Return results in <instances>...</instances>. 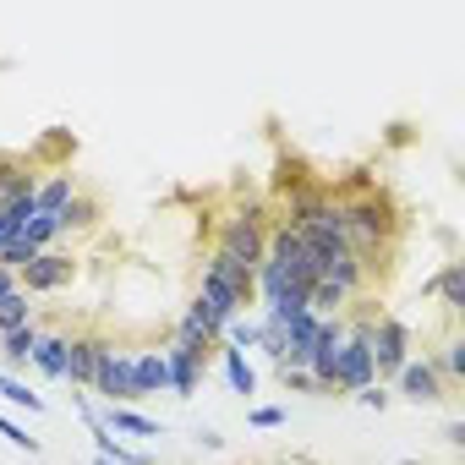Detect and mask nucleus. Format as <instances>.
Wrapping results in <instances>:
<instances>
[{"label": "nucleus", "instance_id": "423d86ee", "mask_svg": "<svg viewBox=\"0 0 465 465\" xmlns=\"http://www.w3.org/2000/svg\"><path fill=\"white\" fill-rule=\"evenodd\" d=\"M72 280H77V258H66V252H39V258L17 274L23 296H55V291H66Z\"/></svg>", "mask_w": 465, "mask_h": 465}, {"label": "nucleus", "instance_id": "6ab92c4d", "mask_svg": "<svg viewBox=\"0 0 465 465\" xmlns=\"http://www.w3.org/2000/svg\"><path fill=\"white\" fill-rule=\"evenodd\" d=\"M427 361H432V372L443 378V389H460V383H465V345H460V340H449V345H443L438 356H427Z\"/></svg>", "mask_w": 465, "mask_h": 465}, {"label": "nucleus", "instance_id": "dca6fc26", "mask_svg": "<svg viewBox=\"0 0 465 465\" xmlns=\"http://www.w3.org/2000/svg\"><path fill=\"white\" fill-rule=\"evenodd\" d=\"M219 367H224V378H230V389L236 394H258V372H252V361H247V351H230L224 340H219Z\"/></svg>", "mask_w": 465, "mask_h": 465}, {"label": "nucleus", "instance_id": "a878e982", "mask_svg": "<svg viewBox=\"0 0 465 465\" xmlns=\"http://www.w3.org/2000/svg\"><path fill=\"white\" fill-rule=\"evenodd\" d=\"M247 421H252L258 432H274V427H285V405H252Z\"/></svg>", "mask_w": 465, "mask_h": 465}, {"label": "nucleus", "instance_id": "f8f14e48", "mask_svg": "<svg viewBox=\"0 0 465 465\" xmlns=\"http://www.w3.org/2000/svg\"><path fill=\"white\" fill-rule=\"evenodd\" d=\"M99 427L104 432H132V438H164V427L153 416H143L137 405H104L99 411Z\"/></svg>", "mask_w": 465, "mask_h": 465}, {"label": "nucleus", "instance_id": "cd10ccee", "mask_svg": "<svg viewBox=\"0 0 465 465\" xmlns=\"http://www.w3.org/2000/svg\"><path fill=\"white\" fill-rule=\"evenodd\" d=\"M443 443H449V449H465V421H460V416L443 421Z\"/></svg>", "mask_w": 465, "mask_h": 465}, {"label": "nucleus", "instance_id": "2eb2a0df", "mask_svg": "<svg viewBox=\"0 0 465 465\" xmlns=\"http://www.w3.org/2000/svg\"><path fill=\"white\" fill-rule=\"evenodd\" d=\"M132 378H137V394H159L170 389V372H164V351H132Z\"/></svg>", "mask_w": 465, "mask_h": 465}, {"label": "nucleus", "instance_id": "0eeeda50", "mask_svg": "<svg viewBox=\"0 0 465 465\" xmlns=\"http://www.w3.org/2000/svg\"><path fill=\"white\" fill-rule=\"evenodd\" d=\"M394 394H400V400H411V405H443L454 389H443V378L432 372V361H427V356H411V361L394 372Z\"/></svg>", "mask_w": 465, "mask_h": 465}, {"label": "nucleus", "instance_id": "7ed1b4c3", "mask_svg": "<svg viewBox=\"0 0 465 465\" xmlns=\"http://www.w3.org/2000/svg\"><path fill=\"white\" fill-rule=\"evenodd\" d=\"M263 247H269V208H263V203H247V208H236V213L219 224V247H213V252H224V258L258 269V263H263Z\"/></svg>", "mask_w": 465, "mask_h": 465}, {"label": "nucleus", "instance_id": "9b49d317", "mask_svg": "<svg viewBox=\"0 0 465 465\" xmlns=\"http://www.w3.org/2000/svg\"><path fill=\"white\" fill-rule=\"evenodd\" d=\"M34 192H39V175H34V164L23 153L0 159V208H12L17 197H34Z\"/></svg>", "mask_w": 465, "mask_h": 465}, {"label": "nucleus", "instance_id": "6e6552de", "mask_svg": "<svg viewBox=\"0 0 465 465\" xmlns=\"http://www.w3.org/2000/svg\"><path fill=\"white\" fill-rule=\"evenodd\" d=\"M99 351H104L99 334H66V383H72V389H94Z\"/></svg>", "mask_w": 465, "mask_h": 465}, {"label": "nucleus", "instance_id": "f257e3e1", "mask_svg": "<svg viewBox=\"0 0 465 465\" xmlns=\"http://www.w3.org/2000/svg\"><path fill=\"white\" fill-rule=\"evenodd\" d=\"M400 208L383 197V192H367V197H345L340 203V230H345V247L367 263V274H372V258H383L389 247H394V236H400Z\"/></svg>", "mask_w": 465, "mask_h": 465}, {"label": "nucleus", "instance_id": "393cba45", "mask_svg": "<svg viewBox=\"0 0 465 465\" xmlns=\"http://www.w3.org/2000/svg\"><path fill=\"white\" fill-rule=\"evenodd\" d=\"M0 438H6L12 449H28V454H39V438H28V427H17L6 411H0Z\"/></svg>", "mask_w": 465, "mask_h": 465}, {"label": "nucleus", "instance_id": "c756f323", "mask_svg": "<svg viewBox=\"0 0 465 465\" xmlns=\"http://www.w3.org/2000/svg\"><path fill=\"white\" fill-rule=\"evenodd\" d=\"M197 443H203V449H224V438H219L213 427H203V432H197Z\"/></svg>", "mask_w": 465, "mask_h": 465}, {"label": "nucleus", "instance_id": "aec40b11", "mask_svg": "<svg viewBox=\"0 0 465 465\" xmlns=\"http://www.w3.org/2000/svg\"><path fill=\"white\" fill-rule=\"evenodd\" d=\"M0 400L17 405V411H28V416H45V394H34L17 372H0Z\"/></svg>", "mask_w": 465, "mask_h": 465}, {"label": "nucleus", "instance_id": "b1692460", "mask_svg": "<svg viewBox=\"0 0 465 465\" xmlns=\"http://www.w3.org/2000/svg\"><path fill=\"white\" fill-rule=\"evenodd\" d=\"M274 378H280V389H285V394H323V389L312 383V372H307V367H274Z\"/></svg>", "mask_w": 465, "mask_h": 465}, {"label": "nucleus", "instance_id": "5701e85b", "mask_svg": "<svg viewBox=\"0 0 465 465\" xmlns=\"http://www.w3.org/2000/svg\"><path fill=\"white\" fill-rule=\"evenodd\" d=\"M219 340H224L230 351H258V318H247V312H242V318H230Z\"/></svg>", "mask_w": 465, "mask_h": 465}, {"label": "nucleus", "instance_id": "39448f33", "mask_svg": "<svg viewBox=\"0 0 465 465\" xmlns=\"http://www.w3.org/2000/svg\"><path fill=\"white\" fill-rule=\"evenodd\" d=\"M94 394H99L104 405H137V400H143V394H137V378H132V351H115V345L104 340L99 372H94Z\"/></svg>", "mask_w": 465, "mask_h": 465}, {"label": "nucleus", "instance_id": "f03ea898", "mask_svg": "<svg viewBox=\"0 0 465 465\" xmlns=\"http://www.w3.org/2000/svg\"><path fill=\"white\" fill-rule=\"evenodd\" d=\"M367 334H372V312L361 307V312H351V323H345V345H340V361H334V394H361V389L378 383Z\"/></svg>", "mask_w": 465, "mask_h": 465}, {"label": "nucleus", "instance_id": "7c9ffc66", "mask_svg": "<svg viewBox=\"0 0 465 465\" xmlns=\"http://www.w3.org/2000/svg\"><path fill=\"white\" fill-rule=\"evenodd\" d=\"M94 465H121V460H104V454H99V460H94Z\"/></svg>", "mask_w": 465, "mask_h": 465}, {"label": "nucleus", "instance_id": "412c9836", "mask_svg": "<svg viewBox=\"0 0 465 465\" xmlns=\"http://www.w3.org/2000/svg\"><path fill=\"white\" fill-rule=\"evenodd\" d=\"M94 224H99V203L77 192V197L61 208V236H72V230H94Z\"/></svg>", "mask_w": 465, "mask_h": 465}, {"label": "nucleus", "instance_id": "2f4dec72", "mask_svg": "<svg viewBox=\"0 0 465 465\" xmlns=\"http://www.w3.org/2000/svg\"><path fill=\"white\" fill-rule=\"evenodd\" d=\"M394 465H421V460H394Z\"/></svg>", "mask_w": 465, "mask_h": 465}, {"label": "nucleus", "instance_id": "bb28decb", "mask_svg": "<svg viewBox=\"0 0 465 465\" xmlns=\"http://www.w3.org/2000/svg\"><path fill=\"white\" fill-rule=\"evenodd\" d=\"M351 400L367 405V411H389V405H394V394H389L383 383H372V389H361V394H351Z\"/></svg>", "mask_w": 465, "mask_h": 465}, {"label": "nucleus", "instance_id": "4be33fe9", "mask_svg": "<svg viewBox=\"0 0 465 465\" xmlns=\"http://www.w3.org/2000/svg\"><path fill=\"white\" fill-rule=\"evenodd\" d=\"M28 323H34V302H28L23 291L0 302V334H17V329H28Z\"/></svg>", "mask_w": 465, "mask_h": 465}, {"label": "nucleus", "instance_id": "20e7f679", "mask_svg": "<svg viewBox=\"0 0 465 465\" xmlns=\"http://www.w3.org/2000/svg\"><path fill=\"white\" fill-rule=\"evenodd\" d=\"M367 351H372V372H378V383H383V378H394V372L411 361V329H405L394 312H383V318H372Z\"/></svg>", "mask_w": 465, "mask_h": 465}, {"label": "nucleus", "instance_id": "f3484780", "mask_svg": "<svg viewBox=\"0 0 465 465\" xmlns=\"http://www.w3.org/2000/svg\"><path fill=\"white\" fill-rule=\"evenodd\" d=\"M34 367H39L50 383H66V334H45L39 351H34Z\"/></svg>", "mask_w": 465, "mask_h": 465}, {"label": "nucleus", "instance_id": "a211bd4d", "mask_svg": "<svg viewBox=\"0 0 465 465\" xmlns=\"http://www.w3.org/2000/svg\"><path fill=\"white\" fill-rule=\"evenodd\" d=\"M432 296H443L449 312H465V263H443V274L427 285Z\"/></svg>", "mask_w": 465, "mask_h": 465}, {"label": "nucleus", "instance_id": "ddd939ff", "mask_svg": "<svg viewBox=\"0 0 465 465\" xmlns=\"http://www.w3.org/2000/svg\"><path fill=\"white\" fill-rule=\"evenodd\" d=\"M39 323L17 329V334H0V372H17V367H34V351H39Z\"/></svg>", "mask_w": 465, "mask_h": 465}, {"label": "nucleus", "instance_id": "c85d7f7f", "mask_svg": "<svg viewBox=\"0 0 465 465\" xmlns=\"http://www.w3.org/2000/svg\"><path fill=\"white\" fill-rule=\"evenodd\" d=\"M17 291H23V285H17V274H12V269H0V302L17 296Z\"/></svg>", "mask_w": 465, "mask_h": 465}, {"label": "nucleus", "instance_id": "4468645a", "mask_svg": "<svg viewBox=\"0 0 465 465\" xmlns=\"http://www.w3.org/2000/svg\"><path fill=\"white\" fill-rule=\"evenodd\" d=\"M77 197V175L72 170H55L50 181H39V192H34V208L45 213V219H61V208Z\"/></svg>", "mask_w": 465, "mask_h": 465}, {"label": "nucleus", "instance_id": "9d476101", "mask_svg": "<svg viewBox=\"0 0 465 465\" xmlns=\"http://www.w3.org/2000/svg\"><path fill=\"white\" fill-rule=\"evenodd\" d=\"M203 274L208 280H219V285H230L247 307L258 302V269H247V263H236V258H224V252H213L208 263H203Z\"/></svg>", "mask_w": 465, "mask_h": 465}, {"label": "nucleus", "instance_id": "1a4fd4ad", "mask_svg": "<svg viewBox=\"0 0 465 465\" xmlns=\"http://www.w3.org/2000/svg\"><path fill=\"white\" fill-rule=\"evenodd\" d=\"M203 367H208V356L203 351H186V345H164V372H170V389L181 394V400H192L197 394V383H203Z\"/></svg>", "mask_w": 465, "mask_h": 465}]
</instances>
